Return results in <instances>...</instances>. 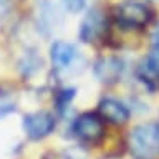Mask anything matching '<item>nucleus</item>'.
Returning a JSON list of instances; mask_svg holds the SVG:
<instances>
[{"label": "nucleus", "instance_id": "0eeeda50", "mask_svg": "<svg viewBox=\"0 0 159 159\" xmlns=\"http://www.w3.org/2000/svg\"><path fill=\"white\" fill-rule=\"evenodd\" d=\"M99 113L103 119L111 124H124L129 119V111L126 104L116 98H103L99 101Z\"/></svg>", "mask_w": 159, "mask_h": 159}, {"label": "nucleus", "instance_id": "39448f33", "mask_svg": "<svg viewBox=\"0 0 159 159\" xmlns=\"http://www.w3.org/2000/svg\"><path fill=\"white\" fill-rule=\"evenodd\" d=\"M53 129L55 118L47 111H35L23 118V131L33 141L47 138L48 134L53 133Z\"/></svg>", "mask_w": 159, "mask_h": 159}, {"label": "nucleus", "instance_id": "423d86ee", "mask_svg": "<svg viewBox=\"0 0 159 159\" xmlns=\"http://www.w3.org/2000/svg\"><path fill=\"white\" fill-rule=\"evenodd\" d=\"M104 30H106V18H104L101 10L94 8L83 18L78 35L84 43H91V42H96L101 37L104 33Z\"/></svg>", "mask_w": 159, "mask_h": 159}, {"label": "nucleus", "instance_id": "ddd939ff", "mask_svg": "<svg viewBox=\"0 0 159 159\" xmlns=\"http://www.w3.org/2000/svg\"><path fill=\"white\" fill-rule=\"evenodd\" d=\"M12 111H15V108L10 106V104H3V106H0V119H2L3 116H7V114H10Z\"/></svg>", "mask_w": 159, "mask_h": 159}, {"label": "nucleus", "instance_id": "f8f14e48", "mask_svg": "<svg viewBox=\"0 0 159 159\" xmlns=\"http://www.w3.org/2000/svg\"><path fill=\"white\" fill-rule=\"evenodd\" d=\"M71 98H73V89H65V91H61L58 96V108H65Z\"/></svg>", "mask_w": 159, "mask_h": 159}, {"label": "nucleus", "instance_id": "1a4fd4ad", "mask_svg": "<svg viewBox=\"0 0 159 159\" xmlns=\"http://www.w3.org/2000/svg\"><path fill=\"white\" fill-rule=\"evenodd\" d=\"M96 76L104 83H114L118 81L123 73V65L118 58H103L99 60L94 66Z\"/></svg>", "mask_w": 159, "mask_h": 159}, {"label": "nucleus", "instance_id": "f257e3e1", "mask_svg": "<svg viewBox=\"0 0 159 159\" xmlns=\"http://www.w3.org/2000/svg\"><path fill=\"white\" fill-rule=\"evenodd\" d=\"M129 148L139 159L159 156V128L152 123L136 126L129 134Z\"/></svg>", "mask_w": 159, "mask_h": 159}, {"label": "nucleus", "instance_id": "2eb2a0df", "mask_svg": "<svg viewBox=\"0 0 159 159\" xmlns=\"http://www.w3.org/2000/svg\"><path fill=\"white\" fill-rule=\"evenodd\" d=\"M157 37H159V28H157ZM156 42H159V40H156Z\"/></svg>", "mask_w": 159, "mask_h": 159}, {"label": "nucleus", "instance_id": "f03ea898", "mask_svg": "<svg viewBox=\"0 0 159 159\" xmlns=\"http://www.w3.org/2000/svg\"><path fill=\"white\" fill-rule=\"evenodd\" d=\"M152 12L144 2L139 0H124L116 7V20L123 27L141 28L151 22Z\"/></svg>", "mask_w": 159, "mask_h": 159}, {"label": "nucleus", "instance_id": "6e6552de", "mask_svg": "<svg viewBox=\"0 0 159 159\" xmlns=\"http://www.w3.org/2000/svg\"><path fill=\"white\" fill-rule=\"evenodd\" d=\"M76 55H78V52H76V48H75V45L66 43V42H57V43L52 45V48H50V57H52L53 66L57 70L68 68L70 65L75 61Z\"/></svg>", "mask_w": 159, "mask_h": 159}, {"label": "nucleus", "instance_id": "9d476101", "mask_svg": "<svg viewBox=\"0 0 159 159\" xmlns=\"http://www.w3.org/2000/svg\"><path fill=\"white\" fill-rule=\"evenodd\" d=\"M146 68L156 76H159V42L154 43V47L149 52V57L146 60Z\"/></svg>", "mask_w": 159, "mask_h": 159}, {"label": "nucleus", "instance_id": "20e7f679", "mask_svg": "<svg viewBox=\"0 0 159 159\" xmlns=\"http://www.w3.org/2000/svg\"><path fill=\"white\" fill-rule=\"evenodd\" d=\"M38 23L47 33L60 28L63 22L61 0H35Z\"/></svg>", "mask_w": 159, "mask_h": 159}, {"label": "nucleus", "instance_id": "9b49d317", "mask_svg": "<svg viewBox=\"0 0 159 159\" xmlns=\"http://www.w3.org/2000/svg\"><path fill=\"white\" fill-rule=\"evenodd\" d=\"M84 3H86V0H63V5L71 13H76V12H80V10H83Z\"/></svg>", "mask_w": 159, "mask_h": 159}, {"label": "nucleus", "instance_id": "4468645a", "mask_svg": "<svg viewBox=\"0 0 159 159\" xmlns=\"http://www.w3.org/2000/svg\"><path fill=\"white\" fill-rule=\"evenodd\" d=\"M8 3H10V0H0V12H2V10L7 7Z\"/></svg>", "mask_w": 159, "mask_h": 159}, {"label": "nucleus", "instance_id": "7ed1b4c3", "mask_svg": "<svg viewBox=\"0 0 159 159\" xmlns=\"http://www.w3.org/2000/svg\"><path fill=\"white\" fill-rule=\"evenodd\" d=\"M73 131L78 136V139H81L83 143L96 144V143L101 141V138L104 136V123L98 114L83 113L81 116H78V119L75 121Z\"/></svg>", "mask_w": 159, "mask_h": 159}]
</instances>
